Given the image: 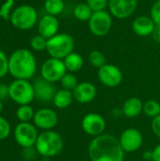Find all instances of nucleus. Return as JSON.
<instances>
[{"label": "nucleus", "mask_w": 160, "mask_h": 161, "mask_svg": "<svg viewBox=\"0 0 160 161\" xmlns=\"http://www.w3.org/2000/svg\"><path fill=\"white\" fill-rule=\"evenodd\" d=\"M143 112L151 119L157 117L160 115V103L155 99L147 100L145 103H143Z\"/></svg>", "instance_id": "24"}, {"label": "nucleus", "mask_w": 160, "mask_h": 161, "mask_svg": "<svg viewBox=\"0 0 160 161\" xmlns=\"http://www.w3.org/2000/svg\"><path fill=\"white\" fill-rule=\"evenodd\" d=\"M8 73V58L6 54L0 50V78L4 77Z\"/></svg>", "instance_id": "32"}, {"label": "nucleus", "mask_w": 160, "mask_h": 161, "mask_svg": "<svg viewBox=\"0 0 160 161\" xmlns=\"http://www.w3.org/2000/svg\"><path fill=\"white\" fill-rule=\"evenodd\" d=\"M64 1L63 0H45L44 9L47 14L57 16L64 10Z\"/></svg>", "instance_id": "23"}, {"label": "nucleus", "mask_w": 160, "mask_h": 161, "mask_svg": "<svg viewBox=\"0 0 160 161\" xmlns=\"http://www.w3.org/2000/svg\"><path fill=\"white\" fill-rule=\"evenodd\" d=\"M88 23L91 34L96 37H104L112 27V15L107 10L96 11L92 13Z\"/></svg>", "instance_id": "7"}, {"label": "nucleus", "mask_w": 160, "mask_h": 161, "mask_svg": "<svg viewBox=\"0 0 160 161\" xmlns=\"http://www.w3.org/2000/svg\"><path fill=\"white\" fill-rule=\"evenodd\" d=\"M119 141L125 153H134L141 148L143 144V135L139 129L129 127L122 132Z\"/></svg>", "instance_id": "11"}, {"label": "nucleus", "mask_w": 160, "mask_h": 161, "mask_svg": "<svg viewBox=\"0 0 160 161\" xmlns=\"http://www.w3.org/2000/svg\"><path fill=\"white\" fill-rule=\"evenodd\" d=\"M3 109V103H2V100H0V113Z\"/></svg>", "instance_id": "39"}, {"label": "nucleus", "mask_w": 160, "mask_h": 161, "mask_svg": "<svg viewBox=\"0 0 160 161\" xmlns=\"http://www.w3.org/2000/svg\"><path fill=\"white\" fill-rule=\"evenodd\" d=\"M59 82L61 84L62 89L68 90V91H71V92H73L79 83L78 80H77V77L73 73H66L63 75V77L60 79Z\"/></svg>", "instance_id": "27"}, {"label": "nucleus", "mask_w": 160, "mask_h": 161, "mask_svg": "<svg viewBox=\"0 0 160 161\" xmlns=\"http://www.w3.org/2000/svg\"><path fill=\"white\" fill-rule=\"evenodd\" d=\"M58 114L51 108H41L35 112L33 117L34 125L44 131L53 130V128L58 125Z\"/></svg>", "instance_id": "14"}, {"label": "nucleus", "mask_w": 160, "mask_h": 161, "mask_svg": "<svg viewBox=\"0 0 160 161\" xmlns=\"http://www.w3.org/2000/svg\"><path fill=\"white\" fill-rule=\"evenodd\" d=\"M151 128H152V131L154 132V134L160 139V115L152 119Z\"/></svg>", "instance_id": "34"}, {"label": "nucleus", "mask_w": 160, "mask_h": 161, "mask_svg": "<svg viewBox=\"0 0 160 161\" xmlns=\"http://www.w3.org/2000/svg\"><path fill=\"white\" fill-rule=\"evenodd\" d=\"M150 17L156 25H160V1H156L150 10Z\"/></svg>", "instance_id": "33"}, {"label": "nucleus", "mask_w": 160, "mask_h": 161, "mask_svg": "<svg viewBox=\"0 0 160 161\" xmlns=\"http://www.w3.org/2000/svg\"><path fill=\"white\" fill-rule=\"evenodd\" d=\"M155 26L156 24L152 20V18L145 15L138 16L132 23L133 32L141 37H147L152 35Z\"/></svg>", "instance_id": "18"}, {"label": "nucleus", "mask_w": 160, "mask_h": 161, "mask_svg": "<svg viewBox=\"0 0 160 161\" xmlns=\"http://www.w3.org/2000/svg\"><path fill=\"white\" fill-rule=\"evenodd\" d=\"M10 134V125L8 122L0 116V141L6 140Z\"/></svg>", "instance_id": "31"}, {"label": "nucleus", "mask_w": 160, "mask_h": 161, "mask_svg": "<svg viewBox=\"0 0 160 161\" xmlns=\"http://www.w3.org/2000/svg\"><path fill=\"white\" fill-rule=\"evenodd\" d=\"M88 155L91 161H124L125 152L118 138L104 133L91 141Z\"/></svg>", "instance_id": "1"}, {"label": "nucleus", "mask_w": 160, "mask_h": 161, "mask_svg": "<svg viewBox=\"0 0 160 161\" xmlns=\"http://www.w3.org/2000/svg\"><path fill=\"white\" fill-rule=\"evenodd\" d=\"M74 101H76L79 104H90L91 103L97 94V90L94 84L85 81L80 82L76 86V88L73 91Z\"/></svg>", "instance_id": "15"}, {"label": "nucleus", "mask_w": 160, "mask_h": 161, "mask_svg": "<svg viewBox=\"0 0 160 161\" xmlns=\"http://www.w3.org/2000/svg\"><path fill=\"white\" fill-rule=\"evenodd\" d=\"M67 73L63 59L50 58L46 59L41 68V77L51 83L60 81L63 75Z\"/></svg>", "instance_id": "8"}, {"label": "nucleus", "mask_w": 160, "mask_h": 161, "mask_svg": "<svg viewBox=\"0 0 160 161\" xmlns=\"http://www.w3.org/2000/svg\"><path fill=\"white\" fill-rule=\"evenodd\" d=\"M74 100V98L73 92L61 89V90L57 91L53 98V103L56 108L59 109H65L72 105Z\"/></svg>", "instance_id": "20"}, {"label": "nucleus", "mask_w": 160, "mask_h": 161, "mask_svg": "<svg viewBox=\"0 0 160 161\" xmlns=\"http://www.w3.org/2000/svg\"><path fill=\"white\" fill-rule=\"evenodd\" d=\"M152 38L157 42H160V25H156V26L152 32Z\"/></svg>", "instance_id": "37"}, {"label": "nucleus", "mask_w": 160, "mask_h": 161, "mask_svg": "<svg viewBox=\"0 0 160 161\" xmlns=\"http://www.w3.org/2000/svg\"><path fill=\"white\" fill-rule=\"evenodd\" d=\"M8 95L20 106L29 105L35 98L33 84L25 79H15L8 85Z\"/></svg>", "instance_id": "5"}, {"label": "nucleus", "mask_w": 160, "mask_h": 161, "mask_svg": "<svg viewBox=\"0 0 160 161\" xmlns=\"http://www.w3.org/2000/svg\"><path fill=\"white\" fill-rule=\"evenodd\" d=\"M86 3L93 12L106 10L108 8V0H87Z\"/></svg>", "instance_id": "29"}, {"label": "nucleus", "mask_w": 160, "mask_h": 161, "mask_svg": "<svg viewBox=\"0 0 160 161\" xmlns=\"http://www.w3.org/2000/svg\"><path fill=\"white\" fill-rule=\"evenodd\" d=\"M143 158L146 159V160H152V151H147L144 153L143 155Z\"/></svg>", "instance_id": "38"}, {"label": "nucleus", "mask_w": 160, "mask_h": 161, "mask_svg": "<svg viewBox=\"0 0 160 161\" xmlns=\"http://www.w3.org/2000/svg\"><path fill=\"white\" fill-rule=\"evenodd\" d=\"M89 61L93 67L100 69L101 67L107 64V58L101 51L92 50L89 54Z\"/></svg>", "instance_id": "26"}, {"label": "nucleus", "mask_w": 160, "mask_h": 161, "mask_svg": "<svg viewBox=\"0 0 160 161\" xmlns=\"http://www.w3.org/2000/svg\"><path fill=\"white\" fill-rule=\"evenodd\" d=\"M8 97H9L8 86L6 84H0V100H4Z\"/></svg>", "instance_id": "35"}, {"label": "nucleus", "mask_w": 160, "mask_h": 161, "mask_svg": "<svg viewBox=\"0 0 160 161\" xmlns=\"http://www.w3.org/2000/svg\"><path fill=\"white\" fill-rule=\"evenodd\" d=\"M39 137L36 126L33 124L20 123L14 129V139L16 142L23 148H29L35 146Z\"/></svg>", "instance_id": "9"}, {"label": "nucleus", "mask_w": 160, "mask_h": 161, "mask_svg": "<svg viewBox=\"0 0 160 161\" xmlns=\"http://www.w3.org/2000/svg\"><path fill=\"white\" fill-rule=\"evenodd\" d=\"M138 8V0H108L109 13L117 19L132 16Z\"/></svg>", "instance_id": "13"}, {"label": "nucleus", "mask_w": 160, "mask_h": 161, "mask_svg": "<svg viewBox=\"0 0 160 161\" xmlns=\"http://www.w3.org/2000/svg\"><path fill=\"white\" fill-rule=\"evenodd\" d=\"M122 111L126 118H136L143 112V102L138 97H130L124 101Z\"/></svg>", "instance_id": "19"}, {"label": "nucleus", "mask_w": 160, "mask_h": 161, "mask_svg": "<svg viewBox=\"0 0 160 161\" xmlns=\"http://www.w3.org/2000/svg\"><path fill=\"white\" fill-rule=\"evenodd\" d=\"M157 1H160V0H157Z\"/></svg>", "instance_id": "40"}, {"label": "nucleus", "mask_w": 160, "mask_h": 161, "mask_svg": "<svg viewBox=\"0 0 160 161\" xmlns=\"http://www.w3.org/2000/svg\"><path fill=\"white\" fill-rule=\"evenodd\" d=\"M34 115H35L34 109L29 105L20 106L16 110V117L21 123H27L30 120H33Z\"/></svg>", "instance_id": "25"}, {"label": "nucleus", "mask_w": 160, "mask_h": 161, "mask_svg": "<svg viewBox=\"0 0 160 161\" xmlns=\"http://www.w3.org/2000/svg\"><path fill=\"white\" fill-rule=\"evenodd\" d=\"M74 39L68 33H58L47 40L46 51L51 58L64 59L74 52Z\"/></svg>", "instance_id": "4"}, {"label": "nucleus", "mask_w": 160, "mask_h": 161, "mask_svg": "<svg viewBox=\"0 0 160 161\" xmlns=\"http://www.w3.org/2000/svg\"><path fill=\"white\" fill-rule=\"evenodd\" d=\"M30 45L35 51H42L46 49L47 46V39L44 37L39 35H35L31 41H30Z\"/></svg>", "instance_id": "28"}, {"label": "nucleus", "mask_w": 160, "mask_h": 161, "mask_svg": "<svg viewBox=\"0 0 160 161\" xmlns=\"http://www.w3.org/2000/svg\"><path fill=\"white\" fill-rule=\"evenodd\" d=\"M93 11L87 3H79L74 8V16L81 22H89Z\"/></svg>", "instance_id": "22"}, {"label": "nucleus", "mask_w": 160, "mask_h": 161, "mask_svg": "<svg viewBox=\"0 0 160 161\" xmlns=\"http://www.w3.org/2000/svg\"><path fill=\"white\" fill-rule=\"evenodd\" d=\"M59 28V23L56 16L46 14L41 18L38 23L39 34L45 39H50L58 34Z\"/></svg>", "instance_id": "17"}, {"label": "nucleus", "mask_w": 160, "mask_h": 161, "mask_svg": "<svg viewBox=\"0 0 160 161\" xmlns=\"http://www.w3.org/2000/svg\"><path fill=\"white\" fill-rule=\"evenodd\" d=\"M63 139L57 131L46 130L39 134L35 143L37 153L45 158H53L59 155L63 150Z\"/></svg>", "instance_id": "3"}, {"label": "nucleus", "mask_w": 160, "mask_h": 161, "mask_svg": "<svg viewBox=\"0 0 160 161\" xmlns=\"http://www.w3.org/2000/svg\"><path fill=\"white\" fill-rule=\"evenodd\" d=\"M11 25L21 30L32 28L38 22V13L35 8L29 5H22L16 8L10 16Z\"/></svg>", "instance_id": "6"}, {"label": "nucleus", "mask_w": 160, "mask_h": 161, "mask_svg": "<svg viewBox=\"0 0 160 161\" xmlns=\"http://www.w3.org/2000/svg\"><path fill=\"white\" fill-rule=\"evenodd\" d=\"M81 127L87 135L95 138L105 133L107 128V122L101 114L91 112L82 118Z\"/></svg>", "instance_id": "10"}, {"label": "nucleus", "mask_w": 160, "mask_h": 161, "mask_svg": "<svg viewBox=\"0 0 160 161\" xmlns=\"http://www.w3.org/2000/svg\"><path fill=\"white\" fill-rule=\"evenodd\" d=\"M33 87L35 91V97L37 99L42 102L53 101V98L57 92V90L54 87L53 83L41 77L35 80V82L33 83Z\"/></svg>", "instance_id": "16"}, {"label": "nucleus", "mask_w": 160, "mask_h": 161, "mask_svg": "<svg viewBox=\"0 0 160 161\" xmlns=\"http://www.w3.org/2000/svg\"><path fill=\"white\" fill-rule=\"evenodd\" d=\"M63 61L66 66L67 72L73 73V74L79 72L84 66L83 57L76 52H72L63 59Z\"/></svg>", "instance_id": "21"}, {"label": "nucleus", "mask_w": 160, "mask_h": 161, "mask_svg": "<svg viewBox=\"0 0 160 161\" xmlns=\"http://www.w3.org/2000/svg\"><path fill=\"white\" fill-rule=\"evenodd\" d=\"M97 76L99 81L108 88L118 87L124 79L122 70L118 66L109 63L98 69Z\"/></svg>", "instance_id": "12"}, {"label": "nucleus", "mask_w": 160, "mask_h": 161, "mask_svg": "<svg viewBox=\"0 0 160 161\" xmlns=\"http://www.w3.org/2000/svg\"><path fill=\"white\" fill-rule=\"evenodd\" d=\"M152 161H160V143L152 151Z\"/></svg>", "instance_id": "36"}, {"label": "nucleus", "mask_w": 160, "mask_h": 161, "mask_svg": "<svg viewBox=\"0 0 160 161\" xmlns=\"http://www.w3.org/2000/svg\"><path fill=\"white\" fill-rule=\"evenodd\" d=\"M14 5V0H7L5 1L0 8V17L4 20H10V10Z\"/></svg>", "instance_id": "30"}, {"label": "nucleus", "mask_w": 160, "mask_h": 161, "mask_svg": "<svg viewBox=\"0 0 160 161\" xmlns=\"http://www.w3.org/2000/svg\"><path fill=\"white\" fill-rule=\"evenodd\" d=\"M35 56L27 49L15 50L8 58V73L15 79H30L36 73Z\"/></svg>", "instance_id": "2"}]
</instances>
